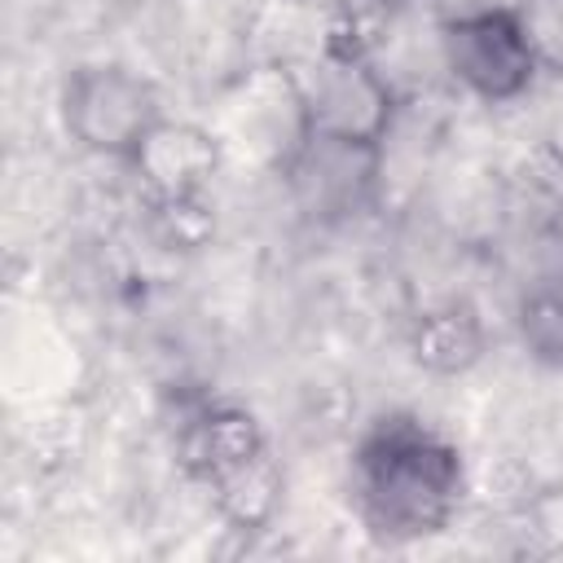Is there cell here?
<instances>
[{"label": "cell", "instance_id": "6da1fadb", "mask_svg": "<svg viewBox=\"0 0 563 563\" xmlns=\"http://www.w3.org/2000/svg\"><path fill=\"white\" fill-rule=\"evenodd\" d=\"M466 497L462 453L413 418H383L356 444L352 501L378 541H422L453 523Z\"/></svg>", "mask_w": 563, "mask_h": 563}, {"label": "cell", "instance_id": "7a4b0ae2", "mask_svg": "<svg viewBox=\"0 0 563 563\" xmlns=\"http://www.w3.org/2000/svg\"><path fill=\"white\" fill-rule=\"evenodd\" d=\"M62 123L75 145L101 158L128 163L145 132L163 119L158 88L119 62H88L62 79Z\"/></svg>", "mask_w": 563, "mask_h": 563}, {"label": "cell", "instance_id": "3957f363", "mask_svg": "<svg viewBox=\"0 0 563 563\" xmlns=\"http://www.w3.org/2000/svg\"><path fill=\"white\" fill-rule=\"evenodd\" d=\"M295 79V101H299V128L312 136L330 141H352V145H383L391 132L396 97L374 66L369 53H343V48H321L303 75Z\"/></svg>", "mask_w": 563, "mask_h": 563}, {"label": "cell", "instance_id": "277c9868", "mask_svg": "<svg viewBox=\"0 0 563 563\" xmlns=\"http://www.w3.org/2000/svg\"><path fill=\"white\" fill-rule=\"evenodd\" d=\"M440 57H444V70L471 97L493 101V106L523 97L532 88V79L541 75L537 57L528 48V35L515 18V4L440 26Z\"/></svg>", "mask_w": 563, "mask_h": 563}, {"label": "cell", "instance_id": "5b68a950", "mask_svg": "<svg viewBox=\"0 0 563 563\" xmlns=\"http://www.w3.org/2000/svg\"><path fill=\"white\" fill-rule=\"evenodd\" d=\"M383 163V145H352V141H330V136H312L303 132L290 150H286V176L295 198L317 211V216H347L356 211L378 176Z\"/></svg>", "mask_w": 563, "mask_h": 563}, {"label": "cell", "instance_id": "8992f818", "mask_svg": "<svg viewBox=\"0 0 563 563\" xmlns=\"http://www.w3.org/2000/svg\"><path fill=\"white\" fill-rule=\"evenodd\" d=\"M132 176L141 180L145 198H185V194H207L211 176L220 172V141L189 123V119H158L136 154L128 158Z\"/></svg>", "mask_w": 563, "mask_h": 563}, {"label": "cell", "instance_id": "52a82bcc", "mask_svg": "<svg viewBox=\"0 0 563 563\" xmlns=\"http://www.w3.org/2000/svg\"><path fill=\"white\" fill-rule=\"evenodd\" d=\"M264 449H273L264 427L255 422V413H246L238 405H207V409H198L180 427V440H176L185 475L198 479L202 488L220 484L224 475H233L238 466H246Z\"/></svg>", "mask_w": 563, "mask_h": 563}, {"label": "cell", "instance_id": "ba28073f", "mask_svg": "<svg viewBox=\"0 0 563 563\" xmlns=\"http://www.w3.org/2000/svg\"><path fill=\"white\" fill-rule=\"evenodd\" d=\"M405 347H409V361L418 369H427L435 378H457V374L475 369L479 356H484V347H488L484 317L466 299L431 303V308H422L409 321Z\"/></svg>", "mask_w": 563, "mask_h": 563}, {"label": "cell", "instance_id": "9c48e42d", "mask_svg": "<svg viewBox=\"0 0 563 563\" xmlns=\"http://www.w3.org/2000/svg\"><path fill=\"white\" fill-rule=\"evenodd\" d=\"M216 501V515L233 528V532H260L273 523L282 493H286V471L277 462L273 449H264L260 457H251L246 466H238L233 475H224L220 484L207 488Z\"/></svg>", "mask_w": 563, "mask_h": 563}, {"label": "cell", "instance_id": "30bf717a", "mask_svg": "<svg viewBox=\"0 0 563 563\" xmlns=\"http://www.w3.org/2000/svg\"><path fill=\"white\" fill-rule=\"evenodd\" d=\"M150 211V233L163 251H202L216 238V207L207 194H185V198H145Z\"/></svg>", "mask_w": 563, "mask_h": 563}, {"label": "cell", "instance_id": "8fae6325", "mask_svg": "<svg viewBox=\"0 0 563 563\" xmlns=\"http://www.w3.org/2000/svg\"><path fill=\"white\" fill-rule=\"evenodd\" d=\"M325 4V40L321 48H343V53H369L383 35V22L396 0H321Z\"/></svg>", "mask_w": 563, "mask_h": 563}, {"label": "cell", "instance_id": "7c38bea8", "mask_svg": "<svg viewBox=\"0 0 563 563\" xmlns=\"http://www.w3.org/2000/svg\"><path fill=\"white\" fill-rule=\"evenodd\" d=\"M519 339L537 361L563 365V286H541L523 299Z\"/></svg>", "mask_w": 563, "mask_h": 563}, {"label": "cell", "instance_id": "4fadbf2b", "mask_svg": "<svg viewBox=\"0 0 563 563\" xmlns=\"http://www.w3.org/2000/svg\"><path fill=\"white\" fill-rule=\"evenodd\" d=\"M515 18L528 35L537 70L563 79V0H519Z\"/></svg>", "mask_w": 563, "mask_h": 563}, {"label": "cell", "instance_id": "5bb4252c", "mask_svg": "<svg viewBox=\"0 0 563 563\" xmlns=\"http://www.w3.org/2000/svg\"><path fill=\"white\" fill-rule=\"evenodd\" d=\"M506 0H431V13L440 26H453V22H466V18H479L488 9H501Z\"/></svg>", "mask_w": 563, "mask_h": 563}]
</instances>
